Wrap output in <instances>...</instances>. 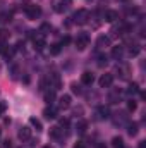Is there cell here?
<instances>
[{
    "label": "cell",
    "instance_id": "6da1fadb",
    "mask_svg": "<svg viewBox=\"0 0 146 148\" xmlns=\"http://www.w3.org/2000/svg\"><path fill=\"white\" fill-rule=\"evenodd\" d=\"M74 23L76 24H79V26H83V24H86L88 23V19H89V12L86 10V9H79L76 14H74Z\"/></svg>",
    "mask_w": 146,
    "mask_h": 148
},
{
    "label": "cell",
    "instance_id": "7a4b0ae2",
    "mask_svg": "<svg viewBox=\"0 0 146 148\" xmlns=\"http://www.w3.org/2000/svg\"><path fill=\"white\" fill-rule=\"evenodd\" d=\"M24 10H26V16H28L29 19H38V17L41 16V9H40V5H35V3H26Z\"/></svg>",
    "mask_w": 146,
    "mask_h": 148
},
{
    "label": "cell",
    "instance_id": "3957f363",
    "mask_svg": "<svg viewBox=\"0 0 146 148\" xmlns=\"http://www.w3.org/2000/svg\"><path fill=\"white\" fill-rule=\"evenodd\" d=\"M88 45H89V36H88L86 33L77 35V38H76V48H77V50H84Z\"/></svg>",
    "mask_w": 146,
    "mask_h": 148
},
{
    "label": "cell",
    "instance_id": "277c9868",
    "mask_svg": "<svg viewBox=\"0 0 146 148\" xmlns=\"http://www.w3.org/2000/svg\"><path fill=\"white\" fill-rule=\"evenodd\" d=\"M98 83H100L102 88H108V86H112V83H113V76L112 74H103Z\"/></svg>",
    "mask_w": 146,
    "mask_h": 148
},
{
    "label": "cell",
    "instance_id": "5b68a950",
    "mask_svg": "<svg viewBox=\"0 0 146 148\" xmlns=\"http://www.w3.org/2000/svg\"><path fill=\"white\" fill-rule=\"evenodd\" d=\"M71 3H72V0H59V2H55V7H53V9H55L57 12H64Z\"/></svg>",
    "mask_w": 146,
    "mask_h": 148
},
{
    "label": "cell",
    "instance_id": "8992f818",
    "mask_svg": "<svg viewBox=\"0 0 146 148\" xmlns=\"http://www.w3.org/2000/svg\"><path fill=\"white\" fill-rule=\"evenodd\" d=\"M33 43H35V48H38V50H43V48L46 47V43H45V38H43V35H38V36H35Z\"/></svg>",
    "mask_w": 146,
    "mask_h": 148
},
{
    "label": "cell",
    "instance_id": "52a82bcc",
    "mask_svg": "<svg viewBox=\"0 0 146 148\" xmlns=\"http://www.w3.org/2000/svg\"><path fill=\"white\" fill-rule=\"evenodd\" d=\"M93 81H95V76H93L91 73L86 71V73L81 74V83H83V84H91Z\"/></svg>",
    "mask_w": 146,
    "mask_h": 148
},
{
    "label": "cell",
    "instance_id": "ba28073f",
    "mask_svg": "<svg viewBox=\"0 0 146 148\" xmlns=\"http://www.w3.org/2000/svg\"><path fill=\"white\" fill-rule=\"evenodd\" d=\"M96 45H98V48H105V47H110V38H108V36H105V35L98 36V40H96Z\"/></svg>",
    "mask_w": 146,
    "mask_h": 148
},
{
    "label": "cell",
    "instance_id": "9c48e42d",
    "mask_svg": "<svg viewBox=\"0 0 146 148\" xmlns=\"http://www.w3.org/2000/svg\"><path fill=\"white\" fill-rule=\"evenodd\" d=\"M59 107H60V109H69V107H71V97H69V95L60 97V100H59Z\"/></svg>",
    "mask_w": 146,
    "mask_h": 148
},
{
    "label": "cell",
    "instance_id": "30bf717a",
    "mask_svg": "<svg viewBox=\"0 0 146 148\" xmlns=\"http://www.w3.org/2000/svg\"><path fill=\"white\" fill-rule=\"evenodd\" d=\"M19 138H21L23 141H24V140H29V138H31V129L26 127V126L21 127V129H19Z\"/></svg>",
    "mask_w": 146,
    "mask_h": 148
},
{
    "label": "cell",
    "instance_id": "8fae6325",
    "mask_svg": "<svg viewBox=\"0 0 146 148\" xmlns=\"http://www.w3.org/2000/svg\"><path fill=\"white\" fill-rule=\"evenodd\" d=\"M119 19V14L115 12V10H107L105 12V21L107 23H113V21H117Z\"/></svg>",
    "mask_w": 146,
    "mask_h": 148
},
{
    "label": "cell",
    "instance_id": "7c38bea8",
    "mask_svg": "<svg viewBox=\"0 0 146 148\" xmlns=\"http://www.w3.org/2000/svg\"><path fill=\"white\" fill-rule=\"evenodd\" d=\"M112 147L113 148H124V140H122L120 136H115V138L112 140Z\"/></svg>",
    "mask_w": 146,
    "mask_h": 148
},
{
    "label": "cell",
    "instance_id": "4fadbf2b",
    "mask_svg": "<svg viewBox=\"0 0 146 148\" xmlns=\"http://www.w3.org/2000/svg\"><path fill=\"white\" fill-rule=\"evenodd\" d=\"M60 48H62L60 43H53V45H50V53L52 55H59L60 53Z\"/></svg>",
    "mask_w": 146,
    "mask_h": 148
},
{
    "label": "cell",
    "instance_id": "5bb4252c",
    "mask_svg": "<svg viewBox=\"0 0 146 148\" xmlns=\"http://www.w3.org/2000/svg\"><path fill=\"white\" fill-rule=\"evenodd\" d=\"M112 57L113 59H120L122 57V47H113L112 48Z\"/></svg>",
    "mask_w": 146,
    "mask_h": 148
},
{
    "label": "cell",
    "instance_id": "9a60e30c",
    "mask_svg": "<svg viewBox=\"0 0 146 148\" xmlns=\"http://www.w3.org/2000/svg\"><path fill=\"white\" fill-rule=\"evenodd\" d=\"M86 129H88V122H86V121H81V122L77 124V133H79V134H84Z\"/></svg>",
    "mask_w": 146,
    "mask_h": 148
},
{
    "label": "cell",
    "instance_id": "2e32d148",
    "mask_svg": "<svg viewBox=\"0 0 146 148\" xmlns=\"http://www.w3.org/2000/svg\"><path fill=\"white\" fill-rule=\"evenodd\" d=\"M53 98H55V90H52V91H46V93H45V102H46V103H52V102H53Z\"/></svg>",
    "mask_w": 146,
    "mask_h": 148
},
{
    "label": "cell",
    "instance_id": "e0dca14e",
    "mask_svg": "<svg viewBox=\"0 0 146 148\" xmlns=\"http://www.w3.org/2000/svg\"><path fill=\"white\" fill-rule=\"evenodd\" d=\"M43 115H45L46 119H55V117H57L53 109H45V110H43Z\"/></svg>",
    "mask_w": 146,
    "mask_h": 148
},
{
    "label": "cell",
    "instance_id": "ac0fdd59",
    "mask_svg": "<svg viewBox=\"0 0 146 148\" xmlns=\"http://www.w3.org/2000/svg\"><path fill=\"white\" fill-rule=\"evenodd\" d=\"M139 52H141V47H139V45H136V43H134V45L131 47V50H129V53H131L132 57H136Z\"/></svg>",
    "mask_w": 146,
    "mask_h": 148
},
{
    "label": "cell",
    "instance_id": "d6986e66",
    "mask_svg": "<svg viewBox=\"0 0 146 148\" xmlns=\"http://www.w3.org/2000/svg\"><path fill=\"white\" fill-rule=\"evenodd\" d=\"M29 122H31V124H33V126L36 127V131H41V129H43V126H41V122L38 121L36 117H31V119H29Z\"/></svg>",
    "mask_w": 146,
    "mask_h": 148
},
{
    "label": "cell",
    "instance_id": "ffe728a7",
    "mask_svg": "<svg viewBox=\"0 0 146 148\" xmlns=\"http://www.w3.org/2000/svg\"><path fill=\"white\" fill-rule=\"evenodd\" d=\"M139 91V86H138V83H132L131 86H129V90H127V93L129 95H134V93H138Z\"/></svg>",
    "mask_w": 146,
    "mask_h": 148
},
{
    "label": "cell",
    "instance_id": "44dd1931",
    "mask_svg": "<svg viewBox=\"0 0 146 148\" xmlns=\"http://www.w3.org/2000/svg\"><path fill=\"white\" fill-rule=\"evenodd\" d=\"M129 134H131V136H136V134H138V124H136V122H132V124L129 126Z\"/></svg>",
    "mask_w": 146,
    "mask_h": 148
},
{
    "label": "cell",
    "instance_id": "7402d4cb",
    "mask_svg": "<svg viewBox=\"0 0 146 148\" xmlns=\"http://www.w3.org/2000/svg\"><path fill=\"white\" fill-rule=\"evenodd\" d=\"M50 136L52 138H59L60 136V127H52L50 129Z\"/></svg>",
    "mask_w": 146,
    "mask_h": 148
},
{
    "label": "cell",
    "instance_id": "603a6c76",
    "mask_svg": "<svg viewBox=\"0 0 146 148\" xmlns=\"http://www.w3.org/2000/svg\"><path fill=\"white\" fill-rule=\"evenodd\" d=\"M127 109H129L131 112H134L136 109H138V103H136L134 100H129V103H127Z\"/></svg>",
    "mask_w": 146,
    "mask_h": 148
},
{
    "label": "cell",
    "instance_id": "cb8c5ba5",
    "mask_svg": "<svg viewBox=\"0 0 146 148\" xmlns=\"http://www.w3.org/2000/svg\"><path fill=\"white\" fill-rule=\"evenodd\" d=\"M98 112L102 114V117H108V109H107V107H100Z\"/></svg>",
    "mask_w": 146,
    "mask_h": 148
},
{
    "label": "cell",
    "instance_id": "d4e9b609",
    "mask_svg": "<svg viewBox=\"0 0 146 148\" xmlns=\"http://www.w3.org/2000/svg\"><path fill=\"white\" fill-rule=\"evenodd\" d=\"M7 38H9V35H7V31H0V41H2V43H3V41H5Z\"/></svg>",
    "mask_w": 146,
    "mask_h": 148
},
{
    "label": "cell",
    "instance_id": "484cf974",
    "mask_svg": "<svg viewBox=\"0 0 146 148\" xmlns=\"http://www.w3.org/2000/svg\"><path fill=\"white\" fill-rule=\"evenodd\" d=\"M5 109H7V103H5V102H0V114H3Z\"/></svg>",
    "mask_w": 146,
    "mask_h": 148
},
{
    "label": "cell",
    "instance_id": "4316f807",
    "mask_svg": "<svg viewBox=\"0 0 146 148\" xmlns=\"http://www.w3.org/2000/svg\"><path fill=\"white\" fill-rule=\"evenodd\" d=\"M50 29H52L50 24H43V26H41V31H50Z\"/></svg>",
    "mask_w": 146,
    "mask_h": 148
},
{
    "label": "cell",
    "instance_id": "83f0119b",
    "mask_svg": "<svg viewBox=\"0 0 146 148\" xmlns=\"http://www.w3.org/2000/svg\"><path fill=\"white\" fill-rule=\"evenodd\" d=\"M72 91L74 93H81V88H79L77 84H72Z\"/></svg>",
    "mask_w": 146,
    "mask_h": 148
},
{
    "label": "cell",
    "instance_id": "f1b7e54d",
    "mask_svg": "<svg viewBox=\"0 0 146 148\" xmlns=\"http://www.w3.org/2000/svg\"><path fill=\"white\" fill-rule=\"evenodd\" d=\"M69 41H71V38H69V36H64V38H62V45H67Z\"/></svg>",
    "mask_w": 146,
    "mask_h": 148
},
{
    "label": "cell",
    "instance_id": "f546056e",
    "mask_svg": "<svg viewBox=\"0 0 146 148\" xmlns=\"http://www.w3.org/2000/svg\"><path fill=\"white\" fill-rule=\"evenodd\" d=\"M67 124H69L67 119H60V126H67Z\"/></svg>",
    "mask_w": 146,
    "mask_h": 148
},
{
    "label": "cell",
    "instance_id": "4dcf8cb0",
    "mask_svg": "<svg viewBox=\"0 0 146 148\" xmlns=\"http://www.w3.org/2000/svg\"><path fill=\"white\" fill-rule=\"evenodd\" d=\"M74 148H84V145H83V143H76V145H74Z\"/></svg>",
    "mask_w": 146,
    "mask_h": 148
},
{
    "label": "cell",
    "instance_id": "1f68e13d",
    "mask_svg": "<svg viewBox=\"0 0 146 148\" xmlns=\"http://www.w3.org/2000/svg\"><path fill=\"white\" fill-rule=\"evenodd\" d=\"M138 148H146V141H141V143H139V147Z\"/></svg>",
    "mask_w": 146,
    "mask_h": 148
},
{
    "label": "cell",
    "instance_id": "d6a6232c",
    "mask_svg": "<svg viewBox=\"0 0 146 148\" xmlns=\"http://www.w3.org/2000/svg\"><path fill=\"white\" fill-rule=\"evenodd\" d=\"M100 148H107V147H103V145H102V147H100Z\"/></svg>",
    "mask_w": 146,
    "mask_h": 148
},
{
    "label": "cell",
    "instance_id": "836d02e7",
    "mask_svg": "<svg viewBox=\"0 0 146 148\" xmlns=\"http://www.w3.org/2000/svg\"><path fill=\"white\" fill-rule=\"evenodd\" d=\"M43 148H50V147H43Z\"/></svg>",
    "mask_w": 146,
    "mask_h": 148
}]
</instances>
